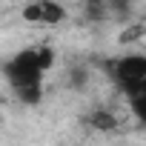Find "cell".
Listing matches in <instances>:
<instances>
[{"instance_id":"1","label":"cell","mask_w":146,"mask_h":146,"mask_svg":"<svg viewBox=\"0 0 146 146\" xmlns=\"http://www.w3.org/2000/svg\"><path fill=\"white\" fill-rule=\"evenodd\" d=\"M57 54L52 46H29L23 52H17L9 66H6V75H9V83L15 92L20 89H40L43 86V78H46V72L54 66Z\"/></svg>"},{"instance_id":"2","label":"cell","mask_w":146,"mask_h":146,"mask_svg":"<svg viewBox=\"0 0 146 146\" xmlns=\"http://www.w3.org/2000/svg\"><path fill=\"white\" fill-rule=\"evenodd\" d=\"M115 83L126 92V98H143L146 95V57L143 54H126L112 63Z\"/></svg>"},{"instance_id":"3","label":"cell","mask_w":146,"mask_h":146,"mask_svg":"<svg viewBox=\"0 0 146 146\" xmlns=\"http://www.w3.org/2000/svg\"><path fill=\"white\" fill-rule=\"evenodd\" d=\"M23 20L37 26H57L66 20V6L57 0H32L23 6Z\"/></svg>"},{"instance_id":"4","label":"cell","mask_w":146,"mask_h":146,"mask_svg":"<svg viewBox=\"0 0 146 146\" xmlns=\"http://www.w3.org/2000/svg\"><path fill=\"white\" fill-rule=\"evenodd\" d=\"M89 126H92V129H98V132H115V129L120 126V120H117V115H115V112H109V109L98 106V109L89 115Z\"/></svg>"},{"instance_id":"5","label":"cell","mask_w":146,"mask_h":146,"mask_svg":"<svg viewBox=\"0 0 146 146\" xmlns=\"http://www.w3.org/2000/svg\"><path fill=\"white\" fill-rule=\"evenodd\" d=\"M143 37V23H135V26H129L126 32H120V43L123 46H129V43H135V40H140Z\"/></svg>"},{"instance_id":"6","label":"cell","mask_w":146,"mask_h":146,"mask_svg":"<svg viewBox=\"0 0 146 146\" xmlns=\"http://www.w3.org/2000/svg\"><path fill=\"white\" fill-rule=\"evenodd\" d=\"M0 106H3V98H0Z\"/></svg>"}]
</instances>
